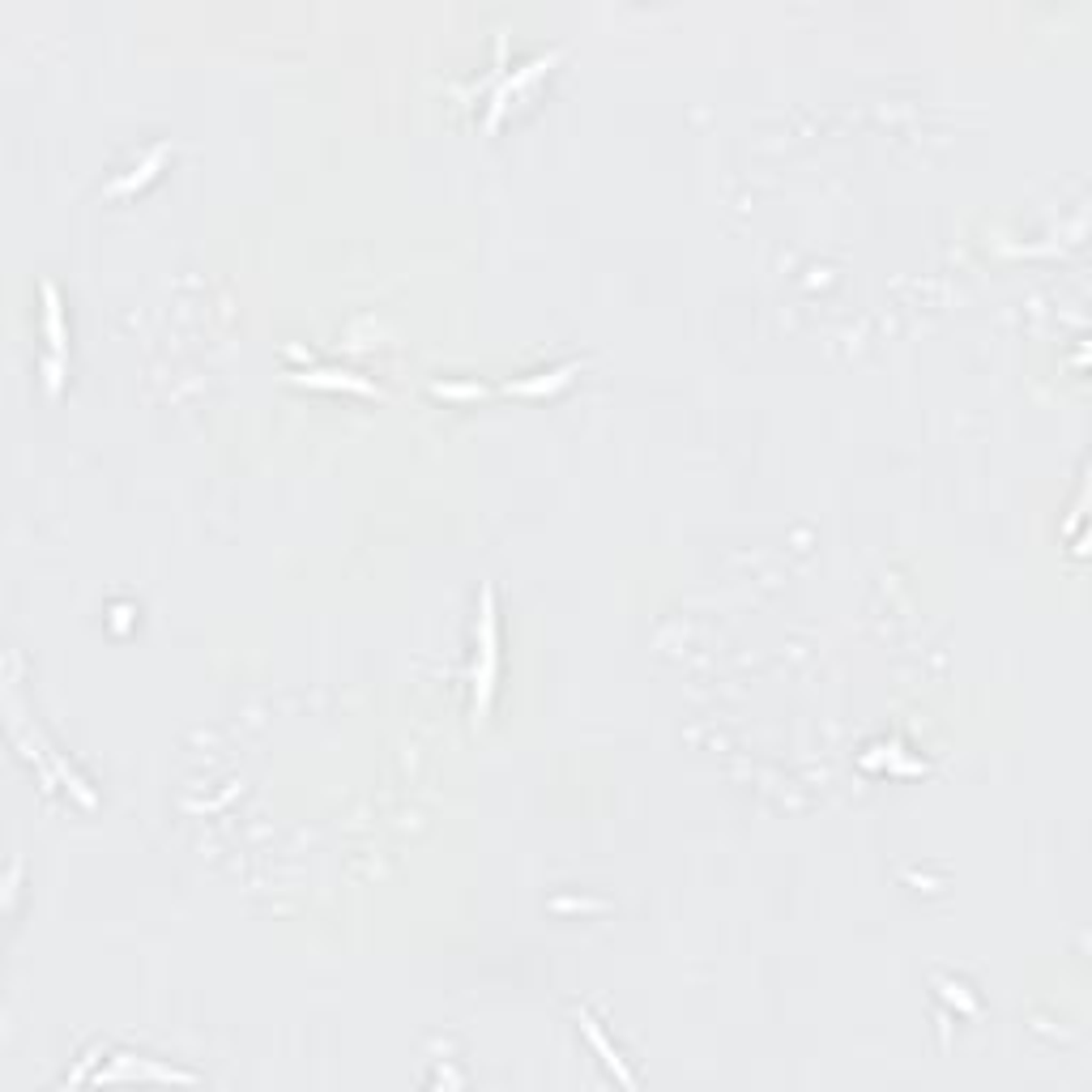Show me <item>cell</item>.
Here are the masks:
<instances>
[{
	"instance_id": "1",
	"label": "cell",
	"mask_w": 1092,
	"mask_h": 1092,
	"mask_svg": "<svg viewBox=\"0 0 1092 1092\" xmlns=\"http://www.w3.org/2000/svg\"><path fill=\"white\" fill-rule=\"evenodd\" d=\"M482 696H478V713H486V700H492V679H496V615H492V593H486L482 607V675H474Z\"/></svg>"
}]
</instances>
